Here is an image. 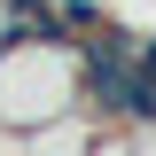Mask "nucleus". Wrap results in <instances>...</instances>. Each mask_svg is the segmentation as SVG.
Wrapping results in <instances>:
<instances>
[{
	"label": "nucleus",
	"mask_w": 156,
	"mask_h": 156,
	"mask_svg": "<svg viewBox=\"0 0 156 156\" xmlns=\"http://www.w3.org/2000/svg\"><path fill=\"white\" fill-rule=\"evenodd\" d=\"M78 78H86V55H78V39L62 23L31 31V39H8L0 47V125L8 133H39V125L70 117Z\"/></svg>",
	"instance_id": "obj_1"
},
{
	"label": "nucleus",
	"mask_w": 156,
	"mask_h": 156,
	"mask_svg": "<svg viewBox=\"0 0 156 156\" xmlns=\"http://www.w3.org/2000/svg\"><path fill=\"white\" fill-rule=\"evenodd\" d=\"M94 156H133V133H101V140H94Z\"/></svg>",
	"instance_id": "obj_2"
},
{
	"label": "nucleus",
	"mask_w": 156,
	"mask_h": 156,
	"mask_svg": "<svg viewBox=\"0 0 156 156\" xmlns=\"http://www.w3.org/2000/svg\"><path fill=\"white\" fill-rule=\"evenodd\" d=\"M133 156H156V125H140V133H133Z\"/></svg>",
	"instance_id": "obj_3"
},
{
	"label": "nucleus",
	"mask_w": 156,
	"mask_h": 156,
	"mask_svg": "<svg viewBox=\"0 0 156 156\" xmlns=\"http://www.w3.org/2000/svg\"><path fill=\"white\" fill-rule=\"evenodd\" d=\"M0 47H8V31H0Z\"/></svg>",
	"instance_id": "obj_4"
}]
</instances>
